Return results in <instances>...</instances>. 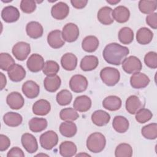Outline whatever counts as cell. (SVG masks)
<instances>
[{"instance_id": "1", "label": "cell", "mask_w": 157, "mask_h": 157, "mask_svg": "<svg viewBox=\"0 0 157 157\" xmlns=\"http://www.w3.org/2000/svg\"><path fill=\"white\" fill-rule=\"evenodd\" d=\"M128 47L121 45L116 42L107 45L102 52V56L105 61L110 64L118 66L129 54Z\"/></svg>"}, {"instance_id": "2", "label": "cell", "mask_w": 157, "mask_h": 157, "mask_svg": "<svg viewBox=\"0 0 157 157\" xmlns=\"http://www.w3.org/2000/svg\"><path fill=\"white\" fill-rule=\"evenodd\" d=\"M106 139L101 132H96L91 134L86 140V147L89 151L94 153L101 152L105 148Z\"/></svg>"}, {"instance_id": "3", "label": "cell", "mask_w": 157, "mask_h": 157, "mask_svg": "<svg viewBox=\"0 0 157 157\" xmlns=\"http://www.w3.org/2000/svg\"><path fill=\"white\" fill-rule=\"evenodd\" d=\"M100 77L104 83L109 86H112L119 82L120 74L119 71L116 68L106 67L101 71Z\"/></svg>"}, {"instance_id": "4", "label": "cell", "mask_w": 157, "mask_h": 157, "mask_svg": "<svg viewBox=\"0 0 157 157\" xmlns=\"http://www.w3.org/2000/svg\"><path fill=\"white\" fill-rule=\"evenodd\" d=\"M121 64L124 71L129 74L140 72L142 68L140 60L135 56H129L124 58Z\"/></svg>"}, {"instance_id": "5", "label": "cell", "mask_w": 157, "mask_h": 157, "mask_svg": "<svg viewBox=\"0 0 157 157\" xmlns=\"http://www.w3.org/2000/svg\"><path fill=\"white\" fill-rule=\"evenodd\" d=\"M39 141L43 148L48 150H51L58 144V136L55 131H47L41 134Z\"/></svg>"}, {"instance_id": "6", "label": "cell", "mask_w": 157, "mask_h": 157, "mask_svg": "<svg viewBox=\"0 0 157 157\" xmlns=\"http://www.w3.org/2000/svg\"><path fill=\"white\" fill-rule=\"evenodd\" d=\"M88 82L86 78L80 74L73 75L69 80V87L75 93L85 91L88 87Z\"/></svg>"}, {"instance_id": "7", "label": "cell", "mask_w": 157, "mask_h": 157, "mask_svg": "<svg viewBox=\"0 0 157 157\" xmlns=\"http://www.w3.org/2000/svg\"><path fill=\"white\" fill-rule=\"evenodd\" d=\"M12 52L16 59L24 61L31 52L30 44L25 42H18L13 45Z\"/></svg>"}, {"instance_id": "8", "label": "cell", "mask_w": 157, "mask_h": 157, "mask_svg": "<svg viewBox=\"0 0 157 157\" xmlns=\"http://www.w3.org/2000/svg\"><path fill=\"white\" fill-rule=\"evenodd\" d=\"M62 37L64 40L67 42L75 41L79 36V29L78 26L72 23H69L63 28Z\"/></svg>"}, {"instance_id": "9", "label": "cell", "mask_w": 157, "mask_h": 157, "mask_svg": "<svg viewBox=\"0 0 157 157\" xmlns=\"http://www.w3.org/2000/svg\"><path fill=\"white\" fill-rule=\"evenodd\" d=\"M44 59L39 54H32L27 60L26 66L28 69L33 72H37L43 69Z\"/></svg>"}, {"instance_id": "10", "label": "cell", "mask_w": 157, "mask_h": 157, "mask_svg": "<svg viewBox=\"0 0 157 157\" xmlns=\"http://www.w3.org/2000/svg\"><path fill=\"white\" fill-rule=\"evenodd\" d=\"M69 13L68 5L63 2H58L52 6L51 9L52 16L56 20H61L66 18Z\"/></svg>"}, {"instance_id": "11", "label": "cell", "mask_w": 157, "mask_h": 157, "mask_svg": "<svg viewBox=\"0 0 157 157\" xmlns=\"http://www.w3.org/2000/svg\"><path fill=\"white\" fill-rule=\"evenodd\" d=\"M150 82L149 77L146 74L140 72L133 74L130 78V84L135 89L144 88L148 86Z\"/></svg>"}, {"instance_id": "12", "label": "cell", "mask_w": 157, "mask_h": 157, "mask_svg": "<svg viewBox=\"0 0 157 157\" xmlns=\"http://www.w3.org/2000/svg\"><path fill=\"white\" fill-rule=\"evenodd\" d=\"M21 142L23 147L29 153H35L38 149V144L36 137L31 134L25 133L22 135Z\"/></svg>"}, {"instance_id": "13", "label": "cell", "mask_w": 157, "mask_h": 157, "mask_svg": "<svg viewBox=\"0 0 157 157\" xmlns=\"http://www.w3.org/2000/svg\"><path fill=\"white\" fill-rule=\"evenodd\" d=\"M18 9L12 6H8L3 8L1 12V17L6 23H13L20 18Z\"/></svg>"}, {"instance_id": "14", "label": "cell", "mask_w": 157, "mask_h": 157, "mask_svg": "<svg viewBox=\"0 0 157 157\" xmlns=\"http://www.w3.org/2000/svg\"><path fill=\"white\" fill-rule=\"evenodd\" d=\"M47 42L53 48L57 49L62 47L65 42L62 37L61 31L56 29L50 32L47 36Z\"/></svg>"}, {"instance_id": "15", "label": "cell", "mask_w": 157, "mask_h": 157, "mask_svg": "<svg viewBox=\"0 0 157 157\" xmlns=\"http://www.w3.org/2000/svg\"><path fill=\"white\" fill-rule=\"evenodd\" d=\"M7 105L12 109L18 110L21 109L25 104V100L22 95L17 91H13L9 94L6 98Z\"/></svg>"}, {"instance_id": "16", "label": "cell", "mask_w": 157, "mask_h": 157, "mask_svg": "<svg viewBox=\"0 0 157 157\" xmlns=\"http://www.w3.org/2000/svg\"><path fill=\"white\" fill-rule=\"evenodd\" d=\"M126 109L130 114H136V112L144 107V104L140 99L136 95H131L126 101Z\"/></svg>"}, {"instance_id": "17", "label": "cell", "mask_w": 157, "mask_h": 157, "mask_svg": "<svg viewBox=\"0 0 157 157\" xmlns=\"http://www.w3.org/2000/svg\"><path fill=\"white\" fill-rule=\"evenodd\" d=\"M23 94L29 99H34L38 96L40 92L39 86L33 80H28L22 85Z\"/></svg>"}, {"instance_id": "18", "label": "cell", "mask_w": 157, "mask_h": 157, "mask_svg": "<svg viewBox=\"0 0 157 157\" xmlns=\"http://www.w3.org/2000/svg\"><path fill=\"white\" fill-rule=\"evenodd\" d=\"M26 31L29 37L36 39L42 36L44 29L40 23L37 21H32L26 25Z\"/></svg>"}, {"instance_id": "19", "label": "cell", "mask_w": 157, "mask_h": 157, "mask_svg": "<svg viewBox=\"0 0 157 157\" xmlns=\"http://www.w3.org/2000/svg\"><path fill=\"white\" fill-rule=\"evenodd\" d=\"M91 100L86 95L77 96L73 103L74 109L80 112H85L88 111L91 108Z\"/></svg>"}, {"instance_id": "20", "label": "cell", "mask_w": 157, "mask_h": 157, "mask_svg": "<svg viewBox=\"0 0 157 157\" xmlns=\"http://www.w3.org/2000/svg\"><path fill=\"white\" fill-rule=\"evenodd\" d=\"M112 17L113 20L120 23H123L129 18L130 12L129 9L123 6H119L112 10Z\"/></svg>"}, {"instance_id": "21", "label": "cell", "mask_w": 157, "mask_h": 157, "mask_svg": "<svg viewBox=\"0 0 157 157\" xmlns=\"http://www.w3.org/2000/svg\"><path fill=\"white\" fill-rule=\"evenodd\" d=\"M7 74L9 78L12 82H18L25 78L26 71L21 65L15 64L10 70L7 71Z\"/></svg>"}, {"instance_id": "22", "label": "cell", "mask_w": 157, "mask_h": 157, "mask_svg": "<svg viewBox=\"0 0 157 157\" xmlns=\"http://www.w3.org/2000/svg\"><path fill=\"white\" fill-rule=\"evenodd\" d=\"M91 120L93 123L98 126H103L106 125L110 120V115L102 110L94 111L91 115Z\"/></svg>"}, {"instance_id": "23", "label": "cell", "mask_w": 157, "mask_h": 157, "mask_svg": "<svg viewBox=\"0 0 157 157\" xmlns=\"http://www.w3.org/2000/svg\"><path fill=\"white\" fill-rule=\"evenodd\" d=\"M61 64L63 68L66 71H73L77 65V58L72 53L64 54L61 58Z\"/></svg>"}, {"instance_id": "24", "label": "cell", "mask_w": 157, "mask_h": 157, "mask_svg": "<svg viewBox=\"0 0 157 157\" xmlns=\"http://www.w3.org/2000/svg\"><path fill=\"white\" fill-rule=\"evenodd\" d=\"M51 110L50 103L45 99H39L33 105V112L37 115H46Z\"/></svg>"}, {"instance_id": "25", "label": "cell", "mask_w": 157, "mask_h": 157, "mask_svg": "<svg viewBox=\"0 0 157 157\" xmlns=\"http://www.w3.org/2000/svg\"><path fill=\"white\" fill-rule=\"evenodd\" d=\"M112 9L108 6H104L101 8L97 15L99 21L104 25L112 24L114 20L112 17Z\"/></svg>"}, {"instance_id": "26", "label": "cell", "mask_w": 157, "mask_h": 157, "mask_svg": "<svg viewBox=\"0 0 157 157\" xmlns=\"http://www.w3.org/2000/svg\"><path fill=\"white\" fill-rule=\"evenodd\" d=\"M61 83V78L57 75L53 76H47L44 80V86L45 89L50 93H54L60 87Z\"/></svg>"}, {"instance_id": "27", "label": "cell", "mask_w": 157, "mask_h": 157, "mask_svg": "<svg viewBox=\"0 0 157 157\" xmlns=\"http://www.w3.org/2000/svg\"><path fill=\"white\" fill-rule=\"evenodd\" d=\"M99 64L98 58L94 55H86L80 61V68L83 71H91L95 69Z\"/></svg>"}, {"instance_id": "28", "label": "cell", "mask_w": 157, "mask_h": 157, "mask_svg": "<svg viewBox=\"0 0 157 157\" xmlns=\"http://www.w3.org/2000/svg\"><path fill=\"white\" fill-rule=\"evenodd\" d=\"M153 37V32L146 27L140 28L136 33L137 42L141 45L148 44L152 40Z\"/></svg>"}, {"instance_id": "29", "label": "cell", "mask_w": 157, "mask_h": 157, "mask_svg": "<svg viewBox=\"0 0 157 157\" xmlns=\"http://www.w3.org/2000/svg\"><path fill=\"white\" fill-rule=\"evenodd\" d=\"M121 100L117 96H109L102 101V106L110 111H116L121 106Z\"/></svg>"}, {"instance_id": "30", "label": "cell", "mask_w": 157, "mask_h": 157, "mask_svg": "<svg viewBox=\"0 0 157 157\" xmlns=\"http://www.w3.org/2000/svg\"><path fill=\"white\" fill-rule=\"evenodd\" d=\"M99 42L94 36H88L85 37L82 42L83 50L88 53L95 52L99 47Z\"/></svg>"}, {"instance_id": "31", "label": "cell", "mask_w": 157, "mask_h": 157, "mask_svg": "<svg viewBox=\"0 0 157 157\" xmlns=\"http://www.w3.org/2000/svg\"><path fill=\"white\" fill-rule=\"evenodd\" d=\"M77 131V126L72 121H66L61 123L59 126V132L61 134L66 137H72L74 136Z\"/></svg>"}, {"instance_id": "32", "label": "cell", "mask_w": 157, "mask_h": 157, "mask_svg": "<svg viewBox=\"0 0 157 157\" xmlns=\"http://www.w3.org/2000/svg\"><path fill=\"white\" fill-rule=\"evenodd\" d=\"M3 121L6 124L10 127H16L21 124L22 116L17 112H9L3 116Z\"/></svg>"}, {"instance_id": "33", "label": "cell", "mask_w": 157, "mask_h": 157, "mask_svg": "<svg viewBox=\"0 0 157 157\" xmlns=\"http://www.w3.org/2000/svg\"><path fill=\"white\" fill-rule=\"evenodd\" d=\"M129 121L124 117L118 115L113 118L112 126L113 129L118 133H124L129 128Z\"/></svg>"}, {"instance_id": "34", "label": "cell", "mask_w": 157, "mask_h": 157, "mask_svg": "<svg viewBox=\"0 0 157 157\" xmlns=\"http://www.w3.org/2000/svg\"><path fill=\"white\" fill-rule=\"evenodd\" d=\"M47 121L45 118L34 117L31 118L28 123L30 130L34 132H40L47 127Z\"/></svg>"}, {"instance_id": "35", "label": "cell", "mask_w": 157, "mask_h": 157, "mask_svg": "<svg viewBox=\"0 0 157 157\" xmlns=\"http://www.w3.org/2000/svg\"><path fill=\"white\" fill-rule=\"evenodd\" d=\"M59 153L64 157H71L75 155L77 152V147L75 144L71 141L63 142L59 147Z\"/></svg>"}, {"instance_id": "36", "label": "cell", "mask_w": 157, "mask_h": 157, "mask_svg": "<svg viewBox=\"0 0 157 157\" xmlns=\"http://www.w3.org/2000/svg\"><path fill=\"white\" fill-rule=\"evenodd\" d=\"M138 6L139 9L142 13L145 14H150L156 10L157 1L156 0H140L139 2Z\"/></svg>"}, {"instance_id": "37", "label": "cell", "mask_w": 157, "mask_h": 157, "mask_svg": "<svg viewBox=\"0 0 157 157\" xmlns=\"http://www.w3.org/2000/svg\"><path fill=\"white\" fill-rule=\"evenodd\" d=\"M120 42L125 45L131 44L134 39V33L129 27H123L118 32Z\"/></svg>"}, {"instance_id": "38", "label": "cell", "mask_w": 157, "mask_h": 157, "mask_svg": "<svg viewBox=\"0 0 157 157\" xmlns=\"http://www.w3.org/2000/svg\"><path fill=\"white\" fill-rule=\"evenodd\" d=\"M142 136L147 139L153 140L157 137V124L156 123L148 124L141 129Z\"/></svg>"}, {"instance_id": "39", "label": "cell", "mask_w": 157, "mask_h": 157, "mask_svg": "<svg viewBox=\"0 0 157 157\" xmlns=\"http://www.w3.org/2000/svg\"><path fill=\"white\" fill-rule=\"evenodd\" d=\"M132 155V148L128 144H120L115 148V156L116 157H131Z\"/></svg>"}, {"instance_id": "40", "label": "cell", "mask_w": 157, "mask_h": 157, "mask_svg": "<svg viewBox=\"0 0 157 157\" xmlns=\"http://www.w3.org/2000/svg\"><path fill=\"white\" fill-rule=\"evenodd\" d=\"M13 58L7 53L0 54V68L4 71H8L15 64Z\"/></svg>"}, {"instance_id": "41", "label": "cell", "mask_w": 157, "mask_h": 157, "mask_svg": "<svg viewBox=\"0 0 157 157\" xmlns=\"http://www.w3.org/2000/svg\"><path fill=\"white\" fill-rule=\"evenodd\" d=\"M59 70V64L55 61L48 60L45 63L43 67V73L47 76H53L56 75Z\"/></svg>"}, {"instance_id": "42", "label": "cell", "mask_w": 157, "mask_h": 157, "mask_svg": "<svg viewBox=\"0 0 157 157\" xmlns=\"http://www.w3.org/2000/svg\"><path fill=\"white\" fill-rule=\"evenodd\" d=\"M59 117L64 121H74L79 117V115L75 109L68 107L60 111Z\"/></svg>"}, {"instance_id": "43", "label": "cell", "mask_w": 157, "mask_h": 157, "mask_svg": "<svg viewBox=\"0 0 157 157\" xmlns=\"http://www.w3.org/2000/svg\"><path fill=\"white\" fill-rule=\"evenodd\" d=\"M72 99L71 93L67 90H62L56 96V100L58 104L60 105H66L69 104Z\"/></svg>"}, {"instance_id": "44", "label": "cell", "mask_w": 157, "mask_h": 157, "mask_svg": "<svg viewBox=\"0 0 157 157\" xmlns=\"http://www.w3.org/2000/svg\"><path fill=\"white\" fill-rule=\"evenodd\" d=\"M153 117L151 112L147 109L142 108L136 113V120L139 123H145L148 121Z\"/></svg>"}, {"instance_id": "45", "label": "cell", "mask_w": 157, "mask_h": 157, "mask_svg": "<svg viewBox=\"0 0 157 157\" xmlns=\"http://www.w3.org/2000/svg\"><path fill=\"white\" fill-rule=\"evenodd\" d=\"M144 63L151 69L157 67V53L155 52H149L144 56Z\"/></svg>"}, {"instance_id": "46", "label": "cell", "mask_w": 157, "mask_h": 157, "mask_svg": "<svg viewBox=\"0 0 157 157\" xmlns=\"http://www.w3.org/2000/svg\"><path fill=\"white\" fill-rule=\"evenodd\" d=\"M20 9L26 13H33L36 9V2L33 0H22L20 2Z\"/></svg>"}, {"instance_id": "47", "label": "cell", "mask_w": 157, "mask_h": 157, "mask_svg": "<svg viewBox=\"0 0 157 157\" xmlns=\"http://www.w3.org/2000/svg\"><path fill=\"white\" fill-rule=\"evenodd\" d=\"M146 23L149 26L156 29L157 28V13L153 12L148 14L146 17Z\"/></svg>"}, {"instance_id": "48", "label": "cell", "mask_w": 157, "mask_h": 157, "mask_svg": "<svg viewBox=\"0 0 157 157\" xmlns=\"http://www.w3.org/2000/svg\"><path fill=\"white\" fill-rule=\"evenodd\" d=\"M10 145V140L9 138L4 135H0V151H6Z\"/></svg>"}, {"instance_id": "49", "label": "cell", "mask_w": 157, "mask_h": 157, "mask_svg": "<svg viewBox=\"0 0 157 157\" xmlns=\"http://www.w3.org/2000/svg\"><path fill=\"white\" fill-rule=\"evenodd\" d=\"M7 157H12V156H19V157H24L25 153L23 150L18 147H15L12 148L7 154Z\"/></svg>"}, {"instance_id": "50", "label": "cell", "mask_w": 157, "mask_h": 157, "mask_svg": "<svg viewBox=\"0 0 157 157\" xmlns=\"http://www.w3.org/2000/svg\"><path fill=\"white\" fill-rule=\"evenodd\" d=\"M71 3L74 8L81 9L84 8L86 6L88 3V1L87 0H71Z\"/></svg>"}, {"instance_id": "51", "label": "cell", "mask_w": 157, "mask_h": 157, "mask_svg": "<svg viewBox=\"0 0 157 157\" xmlns=\"http://www.w3.org/2000/svg\"><path fill=\"white\" fill-rule=\"evenodd\" d=\"M0 82H1V90H2L6 86V83H7L6 76L2 72H0Z\"/></svg>"}, {"instance_id": "52", "label": "cell", "mask_w": 157, "mask_h": 157, "mask_svg": "<svg viewBox=\"0 0 157 157\" xmlns=\"http://www.w3.org/2000/svg\"><path fill=\"white\" fill-rule=\"evenodd\" d=\"M106 2L111 5H115L120 2V0H107Z\"/></svg>"}, {"instance_id": "53", "label": "cell", "mask_w": 157, "mask_h": 157, "mask_svg": "<svg viewBox=\"0 0 157 157\" xmlns=\"http://www.w3.org/2000/svg\"><path fill=\"white\" fill-rule=\"evenodd\" d=\"M81 155H86V156H90V155H88V154H83V153H80V154H78V155H77L76 156H81Z\"/></svg>"}, {"instance_id": "54", "label": "cell", "mask_w": 157, "mask_h": 157, "mask_svg": "<svg viewBox=\"0 0 157 157\" xmlns=\"http://www.w3.org/2000/svg\"><path fill=\"white\" fill-rule=\"evenodd\" d=\"M40 155H41L40 154H38V155H37L36 156H40ZM44 155V156H48L47 155H45V154H43V155Z\"/></svg>"}]
</instances>
